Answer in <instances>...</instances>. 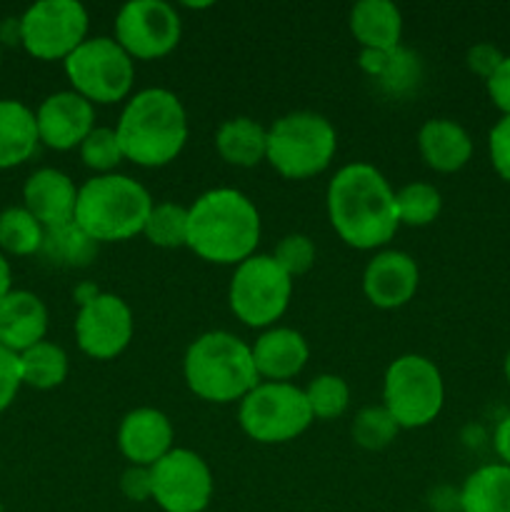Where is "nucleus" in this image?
Wrapping results in <instances>:
<instances>
[{
	"label": "nucleus",
	"instance_id": "nucleus-20",
	"mask_svg": "<svg viewBox=\"0 0 510 512\" xmlns=\"http://www.w3.org/2000/svg\"><path fill=\"white\" fill-rule=\"evenodd\" d=\"M48 333V308L28 290H10L0 300V345L13 353H25L43 343Z\"/></svg>",
	"mask_w": 510,
	"mask_h": 512
},
{
	"label": "nucleus",
	"instance_id": "nucleus-8",
	"mask_svg": "<svg viewBox=\"0 0 510 512\" xmlns=\"http://www.w3.org/2000/svg\"><path fill=\"white\" fill-rule=\"evenodd\" d=\"M238 423L260 445H283L313 425L305 390L293 383H260L238 403Z\"/></svg>",
	"mask_w": 510,
	"mask_h": 512
},
{
	"label": "nucleus",
	"instance_id": "nucleus-9",
	"mask_svg": "<svg viewBox=\"0 0 510 512\" xmlns=\"http://www.w3.org/2000/svg\"><path fill=\"white\" fill-rule=\"evenodd\" d=\"M293 298V278L273 255L255 253L235 265L228 285V303L235 318L248 328L268 330L278 323Z\"/></svg>",
	"mask_w": 510,
	"mask_h": 512
},
{
	"label": "nucleus",
	"instance_id": "nucleus-4",
	"mask_svg": "<svg viewBox=\"0 0 510 512\" xmlns=\"http://www.w3.org/2000/svg\"><path fill=\"white\" fill-rule=\"evenodd\" d=\"M183 378L190 393L205 403H240L260 385L253 350L228 330H210L188 345L183 358Z\"/></svg>",
	"mask_w": 510,
	"mask_h": 512
},
{
	"label": "nucleus",
	"instance_id": "nucleus-41",
	"mask_svg": "<svg viewBox=\"0 0 510 512\" xmlns=\"http://www.w3.org/2000/svg\"><path fill=\"white\" fill-rule=\"evenodd\" d=\"M493 448H495V455L500 458V463L510 468V415H505V418L498 423V428H495Z\"/></svg>",
	"mask_w": 510,
	"mask_h": 512
},
{
	"label": "nucleus",
	"instance_id": "nucleus-37",
	"mask_svg": "<svg viewBox=\"0 0 510 512\" xmlns=\"http://www.w3.org/2000/svg\"><path fill=\"white\" fill-rule=\"evenodd\" d=\"M23 385V373H20V355L0 345V413L8 408Z\"/></svg>",
	"mask_w": 510,
	"mask_h": 512
},
{
	"label": "nucleus",
	"instance_id": "nucleus-32",
	"mask_svg": "<svg viewBox=\"0 0 510 512\" xmlns=\"http://www.w3.org/2000/svg\"><path fill=\"white\" fill-rule=\"evenodd\" d=\"M305 398H308L313 420L343 418L350 405V385L335 373L315 375L305 388Z\"/></svg>",
	"mask_w": 510,
	"mask_h": 512
},
{
	"label": "nucleus",
	"instance_id": "nucleus-12",
	"mask_svg": "<svg viewBox=\"0 0 510 512\" xmlns=\"http://www.w3.org/2000/svg\"><path fill=\"white\" fill-rule=\"evenodd\" d=\"M183 35V20L165 0H130L115 15L120 48L133 60H158L173 53Z\"/></svg>",
	"mask_w": 510,
	"mask_h": 512
},
{
	"label": "nucleus",
	"instance_id": "nucleus-18",
	"mask_svg": "<svg viewBox=\"0 0 510 512\" xmlns=\"http://www.w3.org/2000/svg\"><path fill=\"white\" fill-rule=\"evenodd\" d=\"M250 350H253L260 380L265 383H290L295 375H300L310 358L308 340L303 338V333L283 328V325L263 330Z\"/></svg>",
	"mask_w": 510,
	"mask_h": 512
},
{
	"label": "nucleus",
	"instance_id": "nucleus-40",
	"mask_svg": "<svg viewBox=\"0 0 510 512\" xmlns=\"http://www.w3.org/2000/svg\"><path fill=\"white\" fill-rule=\"evenodd\" d=\"M485 88H488V95L495 108L510 118V55H505L503 65L495 70L493 78L485 80Z\"/></svg>",
	"mask_w": 510,
	"mask_h": 512
},
{
	"label": "nucleus",
	"instance_id": "nucleus-36",
	"mask_svg": "<svg viewBox=\"0 0 510 512\" xmlns=\"http://www.w3.org/2000/svg\"><path fill=\"white\" fill-rule=\"evenodd\" d=\"M488 153H490V163H493L495 173H498L505 183H510V118L508 115H503V118L490 128Z\"/></svg>",
	"mask_w": 510,
	"mask_h": 512
},
{
	"label": "nucleus",
	"instance_id": "nucleus-10",
	"mask_svg": "<svg viewBox=\"0 0 510 512\" xmlns=\"http://www.w3.org/2000/svg\"><path fill=\"white\" fill-rule=\"evenodd\" d=\"M63 63L75 93L93 105L120 103L133 90L135 60L110 35H93Z\"/></svg>",
	"mask_w": 510,
	"mask_h": 512
},
{
	"label": "nucleus",
	"instance_id": "nucleus-6",
	"mask_svg": "<svg viewBox=\"0 0 510 512\" xmlns=\"http://www.w3.org/2000/svg\"><path fill=\"white\" fill-rule=\"evenodd\" d=\"M338 150V133L325 115L315 110H293L268 128L265 160L288 180L315 178L330 168Z\"/></svg>",
	"mask_w": 510,
	"mask_h": 512
},
{
	"label": "nucleus",
	"instance_id": "nucleus-21",
	"mask_svg": "<svg viewBox=\"0 0 510 512\" xmlns=\"http://www.w3.org/2000/svg\"><path fill=\"white\" fill-rule=\"evenodd\" d=\"M418 150L425 165L438 173H458L473 158V138L450 118H430L418 130Z\"/></svg>",
	"mask_w": 510,
	"mask_h": 512
},
{
	"label": "nucleus",
	"instance_id": "nucleus-29",
	"mask_svg": "<svg viewBox=\"0 0 510 512\" xmlns=\"http://www.w3.org/2000/svg\"><path fill=\"white\" fill-rule=\"evenodd\" d=\"M143 235L155 248H188V208L170 203V200L153 203L148 220H145Z\"/></svg>",
	"mask_w": 510,
	"mask_h": 512
},
{
	"label": "nucleus",
	"instance_id": "nucleus-28",
	"mask_svg": "<svg viewBox=\"0 0 510 512\" xmlns=\"http://www.w3.org/2000/svg\"><path fill=\"white\" fill-rule=\"evenodd\" d=\"M423 80L425 68L420 55L405 45H398V48L388 50V58H385V65L375 83L390 98H408L423 85Z\"/></svg>",
	"mask_w": 510,
	"mask_h": 512
},
{
	"label": "nucleus",
	"instance_id": "nucleus-31",
	"mask_svg": "<svg viewBox=\"0 0 510 512\" xmlns=\"http://www.w3.org/2000/svg\"><path fill=\"white\" fill-rule=\"evenodd\" d=\"M45 228L25 208L0 213V248L10 255H38Z\"/></svg>",
	"mask_w": 510,
	"mask_h": 512
},
{
	"label": "nucleus",
	"instance_id": "nucleus-34",
	"mask_svg": "<svg viewBox=\"0 0 510 512\" xmlns=\"http://www.w3.org/2000/svg\"><path fill=\"white\" fill-rule=\"evenodd\" d=\"M78 150L85 168L95 170V175L118 173V165L125 160L118 133H115V128H108V125H95L88 133V138L80 143Z\"/></svg>",
	"mask_w": 510,
	"mask_h": 512
},
{
	"label": "nucleus",
	"instance_id": "nucleus-44",
	"mask_svg": "<svg viewBox=\"0 0 510 512\" xmlns=\"http://www.w3.org/2000/svg\"><path fill=\"white\" fill-rule=\"evenodd\" d=\"M0 512H5V508H3V503H0Z\"/></svg>",
	"mask_w": 510,
	"mask_h": 512
},
{
	"label": "nucleus",
	"instance_id": "nucleus-39",
	"mask_svg": "<svg viewBox=\"0 0 510 512\" xmlns=\"http://www.w3.org/2000/svg\"><path fill=\"white\" fill-rule=\"evenodd\" d=\"M505 53L493 43H475L473 48H468L465 55V63H468L470 73H475L478 78L490 80L495 75V70L503 65Z\"/></svg>",
	"mask_w": 510,
	"mask_h": 512
},
{
	"label": "nucleus",
	"instance_id": "nucleus-2",
	"mask_svg": "<svg viewBox=\"0 0 510 512\" xmlns=\"http://www.w3.org/2000/svg\"><path fill=\"white\" fill-rule=\"evenodd\" d=\"M260 213L235 188H213L188 208V248L213 265H240L260 243Z\"/></svg>",
	"mask_w": 510,
	"mask_h": 512
},
{
	"label": "nucleus",
	"instance_id": "nucleus-17",
	"mask_svg": "<svg viewBox=\"0 0 510 512\" xmlns=\"http://www.w3.org/2000/svg\"><path fill=\"white\" fill-rule=\"evenodd\" d=\"M115 443L128 465L153 468L160 458H165L175 448V430L163 410L135 408L120 420Z\"/></svg>",
	"mask_w": 510,
	"mask_h": 512
},
{
	"label": "nucleus",
	"instance_id": "nucleus-30",
	"mask_svg": "<svg viewBox=\"0 0 510 512\" xmlns=\"http://www.w3.org/2000/svg\"><path fill=\"white\" fill-rule=\"evenodd\" d=\"M395 210H398L400 225L423 228V225L438 220L440 210H443V195L435 185L415 180V183L395 190Z\"/></svg>",
	"mask_w": 510,
	"mask_h": 512
},
{
	"label": "nucleus",
	"instance_id": "nucleus-38",
	"mask_svg": "<svg viewBox=\"0 0 510 512\" xmlns=\"http://www.w3.org/2000/svg\"><path fill=\"white\" fill-rule=\"evenodd\" d=\"M120 493L133 503L153 500V470L143 465H128L120 475Z\"/></svg>",
	"mask_w": 510,
	"mask_h": 512
},
{
	"label": "nucleus",
	"instance_id": "nucleus-5",
	"mask_svg": "<svg viewBox=\"0 0 510 512\" xmlns=\"http://www.w3.org/2000/svg\"><path fill=\"white\" fill-rule=\"evenodd\" d=\"M153 198L123 173L93 175L78 188L75 223L98 243H123L143 233Z\"/></svg>",
	"mask_w": 510,
	"mask_h": 512
},
{
	"label": "nucleus",
	"instance_id": "nucleus-19",
	"mask_svg": "<svg viewBox=\"0 0 510 512\" xmlns=\"http://www.w3.org/2000/svg\"><path fill=\"white\" fill-rule=\"evenodd\" d=\"M23 208L38 220L43 228L63 225L75 220L78 188L73 178L58 168H40L25 180Z\"/></svg>",
	"mask_w": 510,
	"mask_h": 512
},
{
	"label": "nucleus",
	"instance_id": "nucleus-16",
	"mask_svg": "<svg viewBox=\"0 0 510 512\" xmlns=\"http://www.w3.org/2000/svg\"><path fill=\"white\" fill-rule=\"evenodd\" d=\"M418 263L405 250H380L363 270V293L370 305L380 310H395L410 303L418 290Z\"/></svg>",
	"mask_w": 510,
	"mask_h": 512
},
{
	"label": "nucleus",
	"instance_id": "nucleus-26",
	"mask_svg": "<svg viewBox=\"0 0 510 512\" xmlns=\"http://www.w3.org/2000/svg\"><path fill=\"white\" fill-rule=\"evenodd\" d=\"M460 512H510V468L480 465L460 488Z\"/></svg>",
	"mask_w": 510,
	"mask_h": 512
},
{
	"label": "nucleus",
	"instance_id": "nucleus-14",
	"mask_svg": "<svg viewBox=\"0 0 510 512\" xmlns=\"http://www.w3.org/2000/svg\"><path fill=\"white\" fill-rule=\"evenodd\" d=\"M135 318L130 305L115 293H95L75 315L78 348L93 360H113L130 345Z\"/></svg>",
	"mask_w": 510,
	"mask_h": 512
},
{
	"label": "nucleus",
	"instance_id": "nucleus-24",
	"mask_svg": "<svg viewBox=\"0 0 510 512\" xmlns=\"http://www.w3.org/2000/svg\"><path fill=\"white\" fill-rule=\"evenodd\" d=\"M38 143L33 110L20 100H0V170L25 163Z\"/></svg>",
	"mask_w": 510,
	"mask_h": 512
},
{
	"label": "nucleus",
	"instance_id": "nucleus-42",
	"mask_svg": "<svg viewBox=\"0 0 510 512\" xmlns=\"http://www.w3.org/2000/svg\"><path fill=\"white\" fill-rule=\"evenodd\" d=\"M10 293V265L0 253V300Z\"/></svg>",
	"mask_w": 510,
	"mask_h": 512
},
{
	"label": "nucleus",
	"instance_id": "nucleus-25",
	"mask_svg": "<svg viewBox=\"0 0 510 512\" xmlns=\"http://www.w3.org/2000/svg\"><path fill=\"white\" fill-rule=\"evenodd\" d=\"M100 243L90 238L75 220L45 228L38 255L53 268H88L98 258Z\"/></svg>",
	"mask_w": 510,
	"mask_h": 512
},
{
	"label": "nucleus",
	"instance_id": "nucleus-33",
	"mask_svg": "<svg viewBox=\"0 0 510 512\" xmlns=\"http://www.w3.org/2000/svg\"><path fill=\"white\" fill-rule=\"evenodd\" d=\"M355 445L365 450H383L398 438L400 428L393 420V415L383 405H368V408L355 413L353 425H350Z\"/></svg>",
	"mask_w": 510,
	"mask_h": 512
},
{
	"label": "nucleus",
	"instance_id": "nucleus-15",
	"mask_svg": "<svg viewBox=\"0 0 510 512\" xmlns=\"http://www.w3.org/2000/svg\"><path fill=\"white\" fill-rule=\"evenodd\" d=\"M38 138L53 150L80 148L95 128V105L75 90H60L48 95L35 113Z\"/></svg>",
	"mask_w": 510,
	"mask_h": 512
},
{
	"label": "nucleus",
	"instance_id": "nucleus-13",
	"mask_svg": "<svg viewBox=\"0 0 510 512\" xmlns=\"http://www.w3.org/2000/svg\"><path fill=\"white\" fill-rule=\"evenodd\" d=\"M150 470L153 500L163 512H203L213 500V470L195 450L173 448Z\"/></svg>",
	"mask_w": 510,
	"mask_h": 512
},
{
	"label": "nucleus",
	"instance_id": "nucleus-11",
	"mask_svg": "<svg viewBox=\"0 0 510 512\" xmlns=\"http://www.w3.org/2000/svg\"><path fill=\"white\" fill-rule=\"evenodd\" d=\"M90 15L78 0H38L20 18V43L38 60H65L83 45Z\"/></svg>",
	"mask_w": 510,
	"mask_h": 512
},
{
	"label": "nucleus",
	"instance_id": "nucleus-22",
	"mask_svg": "<svg viewBox=\"0 0 510 512\" xmlns=\"http://www.w3.org/2000/svg\"><path fill=\"white\" fill-rule=\"evenodd\" d=\"M348 25L360 48L393 50L403 38V13L390 0H358L350 8Z\"/></svg>",
	"mask_w": 510,
	"mask_h": 512
},
{
	"label": "nucleus",
	"instance_id": "nucleus-1",
	"mask_svg": "<svg viewBox=\"0 0 510 512\" xmlns=\"http://www.w3.org/2000/svg\"><path fill=\"white\" fill-rule=\"evenodd\" d=\"M325 208L338 238L355 250L383 248L400 228L393 185L363 160L343 165L330 178Z\"/></svg>",
	"mask_w": 510,
	"mask_h": 512
},
{
	"label": "nucleus",
	"instance_id": "nucleus-23",
	"mask_svg": "<svg viewBox=\"0 0 510 512\" xmlns=\"http://www.w3.org/2000/svg\"><path fill=\"white\" fill-rule=\"evenodd\" d=\"M215 150L228 165L255 168L268 153V128L248 115H235L215 130Z\"/></svg>",
	"mask_w": 510,
	"mask_h": 512
},
{
	"label": "nucleus",
	"instance_id": "nucleus-3",
	"mask_svg": "<svg viewBox=\"0 0 510 512\" xmlns=\"http://www.w3.org/2000/svg\"><path fill=\"white\" fill-rule=\"evenodd\" d=\"M115 133L125 160L140 168H163L188 143V113L173 90L143 88L128 98Z\"/></svg>",
	"mask_w": 510,
	"mask_h": 512
},
{
	"label": "nucleus",
	"instance_id": "nucleus-27",
	"mask_svg": "<svg viewBox=\"0 0 510 512\" xmlns=\"http://www.w3.org/2000/svg\"><path fill=\"white\" fill-rule=\"evenodd\" d=\"M68 355L60 345L43 340L33 345L25 353H20V373H23V385L35 390H53L65 383L68 378Z\"/></svg>",
	"mask_w": 510,
	"mask_h": 512
},
{
	"label": "nucleus",
	"instance_id": "nucleus-7",
	"mask_svg": "<svg viewBox=\"0 0 510 512\" xmlns=\"http://www.w3.org/2000/svg\"><path fill=\"white\" fill-rule=\"evenodd\" d=\"M445 405V383L438 365L418 353L395 358L383 378V408L400 430L425 428Z\"/></svg>",
	"mask_w": 510,
	"mask_h": 512
},
{
	"label": "nucleus",
	"instance_id": "nucleus-35",
	"mask_svg": "<svg viewBox=\"0 0 510 512\" xmlns=\"http://www.w3.org/2000/svg\"><path fill=\"white\" fill-rule=\"evenodd\" d=\"M273 258L295 280L315 265V243L305 233H288L278 240Z\"/></svg>",
	"mask_w": 510,
	"mask_h": 512
},
{
	"label": "nucleus",
	"instance_id": "nucleus-43",
	"mask_svg": "<svg viewBox=\"0 0 510 512\" xmlns=\"http://www.w3.org/2000/svg\"><path fill=\"white\" fill-rule=\"evenodd\" d=\"M503 373H505V380H508V385H510V348H508V353H505V360H503Z\"/></svg>",
	"mask_w": 510,
	"mask_h": 512
}]
</instances>
